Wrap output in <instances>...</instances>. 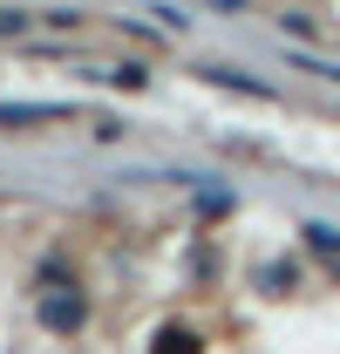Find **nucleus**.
Wrapping results in <instances>:
<instances>
[{
	"instance_id": "1",
	"label": "nucleus",
	"mask_w": 340,
	"mask_h": 354,
	"mask_svg": "<svg viewBox=\"0 0 340 354\" xmlns=\"http://www.w3.org/2000/svg\"><path fill=\"white\" fill-rule=\"evenodd\" d=\"M82 320V300L68 293V300H48V327H75Z\"/></svg>"
},
{
	"instance_id": "2",
	"label": "nucleus",
	"mask_w": 340,
	"mask_h": 354,
	"mask_svg": "<svg viewBox=\"0 0 340 354\" xmlns=\"http://www.w3.org/2000/svg\"><path fill=\"white\" fill-rule=\"evenodd\" d=\"M157 354H198V341H191V334H164V348Z\"/></svg>"
}]
</instances>
